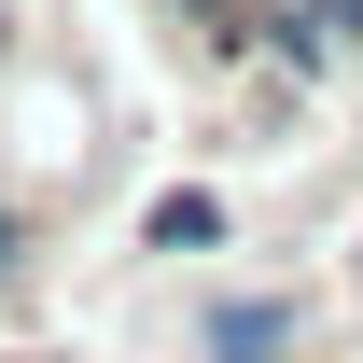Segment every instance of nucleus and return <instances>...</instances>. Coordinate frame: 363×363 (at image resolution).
<instances>
[{"instance_id":"nucleus-1","label":"nucleus","mask_w":363,"mask_h":363,"mask_svg":"<svg viewBox=\"0 0 363 363\" xmlns=\"http://www.w3.org/2000/svg\"><path fill=\"white\" fill-rule=\"evenodd\" d=\"M294 350H308L294 294H210L196 308V363H294Z\"/></svg>"},{"instance_id":"nucleus-2","label":"nucleus","mask_w":363,"mask_h":363,"mask_svg":"<svg viewBox=\"0 0 363 363\" xmlns=\"http://www.w3.org/2000/svg\"><path fill=\"white\" fill-rule=\"evenodd\" d=\"M210 238H224V196H196V182H168L140 210V252H210Z\"/></svg>"},{"instance_id":"nucleus-3","label":"nucleus","mask_w":363,"mask_h":363,"mask_svg":"<svg viewBox=\"0 0 363 363\" xmlns=\"http://www.w3.org/2000/svg\"><path fill=\"white\" fill-rule=\"evenodd\" d=\"M308 43L335 56V43H363V0H308Z\"/></svg>"},{"instance_id":"nucleus-4","label":"nucleus","mask_w":363,"mask_h":363,"mask_svg":"<svg viewBox=\"0 0 363 363\" xmlns=\"http://www.w3.org/2000/svg\"><path fill=\"white\" fill-rule=\"evenodd\" d=\"M28 279V210H0V294Z\"/></svg>"},{"instance_id":"nucleus-5","label":"nucleus","mask_w":363,"mask_h":363,"mask_svg":"<svg viewBox=\"0 0 363 363\" xmlns=\"http://www.w3.org/2000/svg\"><path fill=\"white\" fill-rule=\"evenodd\" d=\"M0 56H14V14H0Z\"/></svg>"},{"instance_id":"nucleus-6","label":"nucleus","mask_w":363,"mask_h":363,"mask_svg":"<svg viewBox=\"0 0 363 363\" xmlns=\"http://www.w3.org/2000/svg\"><path fill=\"white\" fill-rule=\"evenodd\" d=\"M14 363H56V350H14Z\"/></svg>"},{"instance_id":"nucleus-7","label":"nucleus","mask_w":363,"mask_h":363,"mask_svg":"<svg viewBox=\"0 0 363 363\" xmlns=\"http://www.w3.org/2000/svg\"><path fill=\"white\" fill-rule=\"evenodd\" d=\"M350 279H363V266H350Z\"/></svg>"}]
</instances>
